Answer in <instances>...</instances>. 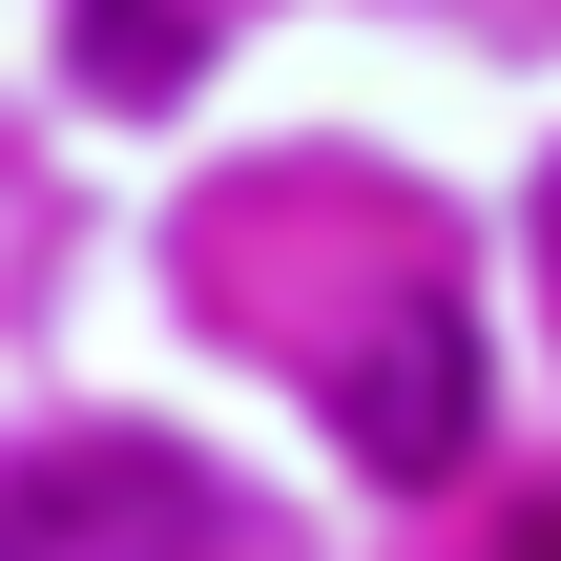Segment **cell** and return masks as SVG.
Instances as JSON below:
<instances>
[{"instance_id": "obj_1", "label": "cell", "mask_w": 561, "mask_h": 561, "mask_svg": "<svg viewBox=\"0 0 561 561\" xmlns=\"http://www.w3.org/2000/svg\"><path fill=\"white\" fill-rule=\"evenodd\" d=\"M458 396H479V354H458V312L416 291V312H396V333H375V354L333 375V437H354L375 479H458V437H479Z\"/></svg>"}, {"instance_id": "obj_2", "label": "cell", "mask_w": 561, "mask_h": 561, "mask_svg": "<svg viewBox=\"0 0 561 561\" xmlns=\"http://www.w3.org/2000/svg\"><path fill=\"white\" fill-rule=\"evenodd\" d=\"M0 561H187V479H167V458H62V479L0 520Z\"/></svg>"}]
</instances>
